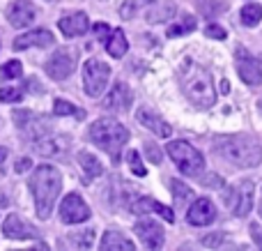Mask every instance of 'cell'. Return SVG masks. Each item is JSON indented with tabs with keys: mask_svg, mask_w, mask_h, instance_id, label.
<instances>
[{
	"mask_svg": "<svg viewBox=\"0 0 262 251\" xmlns=\"http://www.w3.org/2000/svg\"><path fill=\"white\" fill-rule=\"evenodd\" d=\"M30 192L35 198V210L39 219H49L60 192H62V175L58 169L41 164L30 175Z\"/></svg>",
	"mask_w": 262,
	"mask_h": 251,
	"instance_id": "cell-1",
	"label": "cell"
},
{
	"mask_svg": "<svg viewBox=\"0 0 262 251\" xmlns=\"http://www.w3.org/2000/svg\"><path fill=\"white\" fill-rule=\"evenodd\" d=\"M180 86L186 99L198 109H209L216 101V90H214V81L209 72L191 60H184L180 69Z\"/></svg>",
	"mask_w": 262,
	"mask_h": 251,
	"instance_id": "cell-2",
	"label": "cell"
},
{
	"mask_svg": "<svg viewBox=\"0 0 262 251\" xmlns=\"http://www.w3.org/2000/svg\"><path fill=\"white\" fill-rule=\"evenodd\" d=\"M214 152L228 164H235L239 169L258 166L262 159V145L253 136H221L214 141Z\"/></svg>",
	"mask_w": 262,
	"mask_h": 251,
	"instance_id": "cell-3",
	"label": "cell"
},
{
	"mask_svg": "<svg viewBox=\"0 0 262 251\" xmlns=\"http://www.w3.org/2000/svg\"><path fill=\"white\" fill-rule=\"evenodd\" d=\"M88 136H90V141L97 148L108 152L113 161H120V152H122V148L129 141V129L113 118H101L90 124Z\"/></svg>",
	"mask_w": 262,
	"mask_h": 251,
	"instance_id": "cell-4",
	"label": "cell"
},
{
	"mask_svg": "<svg viewBox=\"0 0 262 251\" xmlns=\"http://www.w3.org/2000/svg\"><path fill=\"white\" fill-rule=\"evenodd\" d=\"M166 155L175 161V166L184 175L198 178V175L205 171V157L186 141H170L166 145Z\"/></svg>",
	"mask_w": 262,
	"mask_h": 251,
	"instance_id": "cell-5",
	"label": "cell"
},
{
	"mask_svg": "<svg viewBox=\"0 0 262 251\" xmlns=\"http://www.w3.org/2000/svg\"><path fill=\"white\" fill-rule=\"evenodd\" d=\"M111 78V67L99 58H90L83 65V88L90 97H99Z\"/></svg>",
	"mask_w": 262,
	"mask_h": 251,
	"instance_id": "cell-6",
	"label": "cell"
},
{
	"mask_svg": "<svg viewBox=\"0 0 262 251\" xmlns=\"http://www.w3.org/2000/svg\"><path fill=\"white\" fill-rule=\"evenodd\" d=\"M253 182L251 180H242L235 187H230L223 196V201L228 203V207L232 210L235 217H246L251 210H253Z\"/></svg>",
	"mask_w": 262,
	"mask_h": 251,
	"instance_id": "cell-7",
	"label": "cell"
},
{
	"mask_svg": "<svg viewBox=\"0 0 262 251\" xmlns=\"http://www.w3.org/2000/svg\"><path fill=\"white\" fill-rule=\"evenodd\" d=\"M76 69V53L72 49H60L46 60V74L53 81H64Z\"/></svg>",
	"mask_w": 262,
	"mask_h": 251,
	"instance_id": "cell-8",
	"label": "cell"
},
{
	"mask_svg": "<svg viewBox=\"0 0 262 251\" xmlns=\"http://www.w3.org/2000/svg\"><path fill=\"white\" fill-rule=\"evenodd\" d=\"M69 145H72V138L62 136V134H55V136L46 134V136L35 141V150L41 157H49V159H67Z\"/></svg>",
	"mask_w": 262,
	"mask_h": 251,
	"instance_id": "cell-9",
	"label": "cell"
},
{
	"mask_svg": "<svg viewBox=\"0 0 262 251\" xmlns=\"http://www.w3.org/2000/svg\"><path fill=\"white\" fill-rule=\"evenodd\" d=\"M60 219L64 224H83L90 219V207L85 205V201L78 194H69L60 203Z\"/></svg>",
	"mask_w": 262,
	"mask_h": 251,
	"instance_id": "cell-10",
	"label": "cell"
},
{
	"mask_svg": "<svg viewBox=\"0 0 262 251\" xmlns=\"http://www.w3.org/2000/svg\"><path fill=\"white\" fill-rule=\"evenodd\" d=\"M237 74L249 86H260L262 83V67L260 62L249 53L246 49H237Z\"/></svg>",
	"mask_w": 262,
	"mask_h": 251,
	"instance_id": "cell-11",
	"label": "cell"
},
{
	"mask_svg": "<svg viewBox=\"0 0 262 251\" xmlns=\"http://www.w3.org/2000/svg\"><path fill=\"white\" fill-rule=\"evenodd\" d=\"M134 231H136V235L140 238V242H143L147 249H161L163 247L166 235H163L161 224H157V221L143 219V221H138V224L134 226Z\"/></svg>",
	"mask_w": 262,
	"mask_h": 251,
	"instance_id": "cell-12",
	"label": "cell"
},
{
	"mask_svg": "<svg viewBox=\"0 0 262 251\" xmlns=\"http://www.w3.org/2000/svg\"><path fill=\"white\" fill-rule=\"evenodd\" d=\"M37 12H35V5L30 0H12L7 7V21L12 23L14 28H26L35 21Z\"/></svg>",
	"mask_w": 262,
	"mask_h": 251,
	"instance_id": "cell-13",
	"label": "cell"
},
{
	"mask_svg": "<svg viewBox=\"0 0 262 251\" xmlns=\"http://www.w3.org/2000/svg\"><path fill=\"white\" fill-rule=\"evenodd\" d=\"M186 219L193 226H207L216 219V207H214V203L209 198H195L191 203L189 212H186Z\"/></svg>",
	"mask_w": 262,
	"mask_h": 251,
	"instance_id": "cell-14",
	"label": "cell"
},
{
	"mask_svg": "<svg viewBox=\"0 0 262 251\" xmlns=\"http://www.w3.org/2000/svg\"><path fill=\"white\" fill-rule=\"evenodd\" d=\"M51 44H55L53 32L39 28V30H30V32H26V35L16 37L14 44H12V49L14 51H26V49H30V46H39V49H44V46H51Z\"/></svg>",
	"mask_w": 262,
	"mask_h": 251,
	"instance_id": "cell-15",
	"label": "cell"
},
{
	"mask_svg": "<svg viewBox=\"0 0 262 251\" xmlns=\"http://www.w3.org/2000/svg\"><path fill=\"white\" fill-rule=\"evenodd\" d=\"M58 26H60V32H62L64 37H81L88 32L90 21H88L85 12H74V14H69V16L60 18Z\"/></svg>",
	"mask_w": 262,
	"mask_h": 251,
	"instance_id": "cell-16",
	"label": "cell"
},
{
	"mask_svg": "<svg viewBox=\"0 0 262 251\" xmlns=\"http://www.w3.org/2000/svg\"><path fill=\"white\" fill-rule=\"evenodd\" d=\"M3 233H5V238H9V240H30L37 235L35 228H32L30 224H26V221H23L18 215H14V212L5 219Z\"/></svg>",
	"mask_w": 262,
	"mask_h": 251,
	"instance_id": "cell-17",
	"label": "cell"
},
{
	"mask_svg": "<svg viewBox=\"0 0 262 251\" xmlns=\"http://www.w3.org/2000/svg\"><path fill=\"white\" fill-rule=\"evenodd\" d=\"M131 106V90L124 81H118L113 88L108 90L104 99V109H111V111H124Z\"/></svg>",
	"mask_w": 262,
	"mask_h": 251,
	"instance_id": "cell-18",
	"label": "cell"
},
{
	"mask_svg": "<svg viewBox=\"0 0 262 251\" xmlns=\"http://www.w3.org/2000/svg\"><path fill=\"white\" fill-rule=\"evenodd\" d=\"M136 120H138L143 127H147L149 132H154L157 136H161V138H168L170 136V124L166 122V120H161L157 113H152V111H147V109H140L138 113H136Z\"/></svg>",
	"mask_w": 262,
	"mask_h": 251,
	"instance_id": "cell-19",
	"label": "cell"
},
{
	"mask_svg": "<svg viewBox=\"0 0 262 251\" xmlns=\"http://www.w3.org/2000/svg\"><path fill=\"white\" fill-rule=\"evenodd\" d=\"M101 249L104 251H134L136 244L129 238H124V233L120 231H106L101 238Z\"/></svg>",
	"mask_w": 262,
	"mask_h": 251,
	"instance_id": "cell-20",
	"label": "cell"
},
{
	"mask_svg": "<svg viewBox=\"0 0 262 251\" xmlns=\"http://www.w3.org/2000/svg\"><path fill=\"white\" fill-rule=\"evenodd\" d=\"M177 14V5L172 0H163V3H157L154 7H149L147 12V23H166L168 18H172Z\"/></svg>",
	"mask_w": 262,
	"mask_h": 251,
	"instance_id": "cell-21",
	"label": "cell"
},
{
	"mask_svg": "<svg viewBox=\"0 0 262 251\" xmlns=\"http://www.w3.org/2000/svg\"><path fill=\"white\" fill-rule=\"evenodd\" d=\"M104 46H106V51H108L113 58H122V55L127 53V49H129L127 37H124V32L120 30V28H113V30H111V35L104 39Z\"/></svg>",
	"mask_w": 262,
	"mask_h": 251,
	"instance_id": "cell-22",
	"label": "cell"
},
{
	"mask_svg": "<svg viewBox=\"0 0 262 251\" xmlns=\"http://www.w3.org/2000/svg\"><path fill=\"white\" fill-rule=\"evenodd\" d=\"M78 161H81L83 171H85V178L88 180H97L104 175V166H101V161L97 159V155H92V152L88 150H81L78 152Z\"/></svg>",
	"mask_w": 262,
	"mask_h": 251,
	"instance_id": "cell-23",
	"label": "cell"
},
{
	"mask_svg": "<svg viewBox=\"0 0 262 251\" xmlns=\"http://www.w3.org/2000/svg\"><path fill=\"white\" fill-rule=\"evenodd\" d=\"M260 21H262V5L251 3V5L242 7V23H244V26L253 28V26H258Z\"/></svg>",
	"mask_w": 262,
	"mask_h": 251,
	"instance_id": "cell-24",
	"label": "cell"
},
{
	"mask_svg": "<svg viewBox=\"0 0 262 251\" xmlns=\"http://www.w3.org/2000/svg\"><path fill=\"white\" fill-rule=\"evenodd\" d=\"M195 30V18L193 16H184L177 26L168 28V37H182L186 35V32H193Z\"/></svg>",
	"mask_w": 262,
	"mask_h": 251,
	"instance_id": "cell-25",
	"label": "cell"
},
{
	"mask_svg": "<svg viewBox=\"0 0 262 251\" xmlns=\"http://www.w3.org/2000/svg\"><path fill=\"white\" fill-rule=\"evenodd\" d=\"M170 189H172V198H175L177 205H184V203L191 198V189L186 187L184 182H180V180H172Z\"/></svg>",
	"mask_w": 262,
	"mask_h": 251,
	"instance_id": "cell-26",
	"label": "cell"
},
{
	"mask_svg": "<svg viewBox=\"0 0 262 251\" xmlns=\"http://www.w3.org/2000/svg\"><path fill=\"white\" fill-rule=\"evenodd\" d=\"M127 161H129V169H131V173H134V175H138V178H145V175H147V171H145L138 150H129L127 152Z\"/></svg>",
	"mask_w": 262,
	"mask_h": 251,
	"instance_id": "cell-27",
	"label": "cell"
},
{
	"mask_svg": "<svg viewBox=\"0 0 262 251\" xmlns=\"http://www.w3.org/2000/svg\"><path fill=\"white\" fill-rule=\"evenodd\" d=\"M72 244L76 249H90L92 247V240H95V231L92 228H88V231H83L81 235H72Z\"/></svg>",
	"mask_w": 262,
	"mask_h": 251,
	"instance_id": "cell-28",
	"label": "cell"
},
{
	"mask_svg": "<svg viewBox=\"0 0 262 251\" xmlns=\"http://www.w3.org/2000/svg\"><path fill=\"white\" fill-rule=\"evenodd\" d=\"M53 115H83V111H78L76 106L69 104V101H64V99H55Z\"/></svg>",
	"mask_w": 262,
	"mask_h": 251,
	"instance_id": "cell-29",
	"label": "cell"
},
{
	"mask_svg": "<svg viewBox=\"0 0 262 251\" xmlns=\"http://www.w3.org/2000/svg\"><path fill=\"white\" fill-rule=\"evenodd\" d=\"M0 74H3V78H18L23 74V65L18 60H9V62L3 65Z\"/></svg>",
	"mask_w": 262,
	"mask_h": 251,
	"instance_id": "cell-30",
	"label": "cell"
},
{
	"mask_svg": "<svg viewBox=\"0 0 262 251\" xmlns=\"http://www.w3.org/2000/svg\"><path fill=\"white\" fill-rule=\"evenodd\" d=\"M23 99V88H0V101L12 104V101Z\"/></svg>",
	"mask_w": 262,
	"mask_h": 251,
	"instance_id": "cell-31",
	"label": "cell"
},
{
	"mask_svg": "<svg viewBox=\"0 0 262 251\" xmlns=\"http://www.w3.org/2000/svg\"><path fill=\"white\" fill-rule=\"evenodd\" d=\"M154 210V201L152 198H138L136 203H131V212L134 215H147Z\"/></svg>",
	"mask_w": 262,
	"mask_h": 251,
	"instance_id": "cell-32",
	"label": "cell"
},
{
	"mask_svg": "<svg viewBox=\"0 0 262 251\" xmlns=\"http://www.w3.org/2000/svg\"><path fill=\"white\" fill-rule=\"evenodd\" d=\"M205 35L212 37V39H226V30H223L221 26H216V23H209V26L205 28Z\"/></svg>",
	"mask_w": 262,
	"mask_h": 251,
	"instance_id": "cell-33",
	"label": "cell"
},
{
	"mask_svg": "<svg viewBox=\"0 0 262 251\" xmlns=\"http://www.w3.org/2000/svg\"><path fill=\"white\" fill-rule=\"evenodd\" d=\"M221 242H223V233H212L207 238H203V247H207V249H216Z\"/></svg>",
	"mask_w": 262,
	"mask_h": 251,
	"instance_id": "cell-34",
	"label": "cell"
},
{
	"mask_svg": "<svg viewBox=\"0 0 262 251\" xmlns=\"http://www.w3.org/2000/svg\"><path fill=\"white\" fill-rule=\"evenodd\" d=\"M145 150H147V159L152 164H161V152H159V148L154 143H145Z\"/></svg>",
	"mask_w": 262,
	"mask_h": 251,
	"instance_id": "cell-35",
	"label": "cell"
},
{
	"mask_svg": "<svg viewBox=\"0 0 262 251\" xmlns=\"http://www.w3.org/2000/svg\"><path fill=\"white\" fill-rule=\"evenodd\" d=\"M92 28H95L97 37H99V39H101V41H104V39H106V37H108V35H111V30H113V28H111V26H108V23H95V26H92Z\"/></svg>",
	"mask_w": 262,
	"mask_h": 251,
	"instance_id": "cell-36",
	"label": "cell"
},
{
	"mask_svg": "<svg viewBox=\"0 0 262 251\" xmlns=\"http://www.w3.org/2000/svg\"><path fill=\"white\" fill-rule=\"evenodd\" d=\"M134 14H136L134 3H131V0H124V3L120 5V16H122V18H131Z\"/></svg>",
	"mask_w": 262,
	"mask_h": 251,
	"instance_id": "cell-37",
	"label": "cell"
},
{
	"mask_svg": "<svg viewBox=\"0 0 262 251\" xmlns=\"http://www.w3.org/2000/svg\"><path fill=\"white\" fill-rule=\"evenodd\" d=\"M154 212H159V215H161L166 221H172V219H175V215L170 212V207L161 205V203H157V201H154Z\"/></svg>",
	"mask_w": 262,
	"mask_h": 251,
	"instance_id": "cell-38",
	"label": "cell"
},
{
	"mask_svg": "<svg viewBox=\"0 0 262 251\" xmlns=\"http://www.w3.org/2000/svg\"><path fill=\"white\" fill-rule=\"evenodd\" d=\"M30 169H32V159H28V157H23V159H18L14 164V173H26Z\"/></svg>",
	"mask_w": 262,
	"mask_h": 251,
	"instance_id": "cell-39",
	"label": "cell"
},
{
	"mask_svg": "<svg viewBox=\"0 0 262 251\" xmlns=\"http://www.w3.org/2000/svg\"><path fill=\"white\" fill-rule=\"evenodd\" d=\"M249 231H251V238H253V242L262 249V228H260V224H251Z\"/></svg>",
	"mask_w": 262,
	"mask_h": 251,
	"instance_id": "cell-40",
	"label": "cell"
},
{
	"mask_svg": "<svg viewBox=\"0 0 262 251\" xmlns=\"http://www.w3.org/2000/svg\"><path fill=\"white\" fill-rule=\"evenodd\" d=\"M5 159H7V148H0V166H3Z\"/></svg>",
	"mask_w": 262,
	"mask_h": 251,
	"instance_id": "cell-41",
	"label": "cell"
},
{
	"mask_svg": "<svg viewBox=\"0 0 262 251\" xmlns=\"http://www.w3.org/2000/svg\"><path fill=\"white\" fill-rule=\"evenodd\" d=\"M260 217H262V203H260Z\"/></svg>",
	"mask_w": 262,
	"mask_h": 251,
	"instance_id": "cell-42",
	"label": "cell"
},
{
	"mask_svg": "<svg viewBox=\"0 0 262 251\" xmlns=\"http://www.w3.org/2000/svg\"><path fill=\"white\" fill-rule=\"evenodd\" d=\"M260 109H262V106H260Z\"/></svg>",
	"mask_w": 262,
	"mask_h": 251,
	"instance_id": "cell-43",
	"label": "cell"
}]
</instances>
